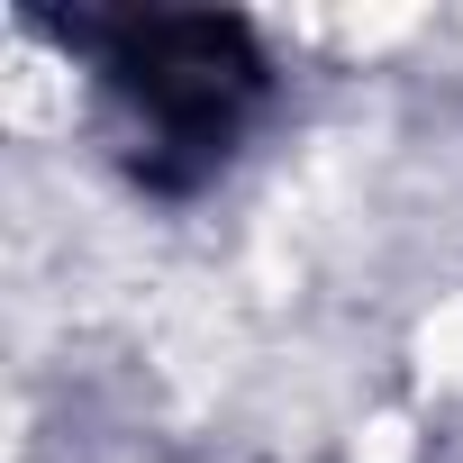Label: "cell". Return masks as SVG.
<instances>
[{
    "mask_svg": "<svg viewBox=\"0 0 463 463\" xmlns=\"http://www.w3.org/2000/svg\"><path fill=\"white\" fill-rule=\"evenodd\" d=\"M100 91L118 109V146L146 182L182 191L227 164L237 128L264 100V64L237 19H128L109 28Z\"/></svg>",
    "mask_w": 463,
    "mask_h": 463,
    "instance_id": "1",
    "label": "cell"
}]
</instances>
